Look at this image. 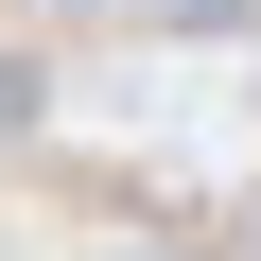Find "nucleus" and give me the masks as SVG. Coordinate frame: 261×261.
<instances>
[{"label": "nucleus", "instance_id": "obj_1", "mask_svg": "<svg viewBox=\"0 0 261 261\" xmlns=\"http://www.w3.org/2000/svg\"><path fill=\"white\" fill-rule=\"evenodd\" d=\"M244 261H261V226H244Z\"/></svg>", "mask_w": 261, "mask_h": 261}]
</instances>
